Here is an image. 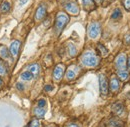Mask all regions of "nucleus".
I'll return each instance as SVG.
<instances>
[{
    "label": "nucleus",
    "instance_id": "1",
    "mask_svg": "<svg viewBox=\"0 0 130 127\" xmlns=\"http://www.w3.org/2000/svg\"><path fill=\"white\" fill-rule=\"evenodd\" d=\"M68 22H69V16L64 12H59L56 16V19H55V24H54L55 32L57 34H60Z\"/></svg>",
    "mask_w": 130,
    "mask_h": 127
},
{
    "label": "nucleus",
    "instance_id": "2",
    "mask_svg": "<svg viewBox=\"0 0 130 127\" xmlns=\"http://www.w3.org/2000/svg\"><path fill=\"white\" fill-rule=\"evenodd\" d=\"M81 61L85 66L95 67V66H97L98 62H99V58H98V56L94 52H92V51H86L82 55Z\"/></svg>",
    "mask_w": 130,
    "mask_h": 127
},
{
    "label": "nucleus",
    "instance_id": "3",
    "mask_svg": "<svg viewBox=\"0 0 130 127\" xmlns=\"http://www.w3.org/2000/svg\"><path fill=\"white\" fill-rule=\"evenodd\" d=\"M88 36L91 39H95L97 38L100 34V24L98 22H91L88 25V29H87Z\"/></svg>",
    "mask_w": 130,
    "mask_h": 127
},
{
    "label": "nucleus",
    "instance_id": "4",
    "mask_svg": "<svg viewBox=\"0 0 130 127\" xmlns=\"http://www.w3.org/2000/svg\"><path fill=\"white\" fill-rule=\"evenodd\" d=\"M99 78V87H100V93L102 95H107L108 91H109V84H108V80L107 77L104 74H100L98 76Z\"/></svg>",
    "mask_w": 130,
    "mask_h": 127
},
{
    "label": "nucleus",
    "instance_id": "5",
    "mask_svg": "<svg viewBox=\"0 0 130 127\" xmlns=\"http://www.w3.org/2000/svg\"><path fill=\"white\" fill-rule=\"evenodd\" d=\"M127 58L125 54H119L115 59V67L118 70H126L127 67Z\"/></svg>",
    "mask_w": 130,
    "mask_h": 127
},
{
    "label": "nucleus",
    "instance_id": "6",
    "mask_svg": "<svg viewBox=\"0 0 130 127\" xmlns=\"http://www.w3.org/2000/svg\"><path fill=\"white\" fill-rule=\"evenodd\" d=\"M65 10L70 13V14H73V15H77L79 13V8H78V5L73 2V1H70V2H67L65 4Z\"/></svg>",
    "mask_w": 130,
    "mask_h": 127
},
{
    "label": "nucleus",
    "instance_id": "7",
    "mask_svg": "<svg viewBox=\"0 0 130 127\" xmlns=\"http://www.w3.org/2000/svg\"><path fill=\"white\" fill-rule=\"evenodd\" d=\"M65 71V66L63 64H58L55 68H54V71H53V78L58 81L62 78L63 74H64Z\"/></svg>",
    "mask_w": 130,
    "mask_h": 127
},
{
    "label": "nucleus",
    "instance_id": "8",
    "mask_svg": "<svg viewBox=\"0 0 130 127\" xmlns=\"http://www.w3.org/2000/svg\"><path fill=\"white\" fill-rule=\"evenodd\" d=\"M46 12H47V10H46L45 4H40V5L38 6L36 12H35V20L39 21V20L43 19V18L46 16Z\"/></svg>",
    "mask_w": 130,
    "mask_h": 127
},
{
    "label": "nucleus",
    "instance_id": "9",
    "mask_svg": "<svg viewBox=\"0 0 130 127\" xmlns=\"http://www.w3.org/2000/svg\"><path fill=\"white\" fill-rule=\"evenodd\" d=\"M20 41L18 40H14L11 44H10V47H9V51H10V54L13 56V57H16L18 52H19V49H20Z\"/></svg>",
    "mask_w": 130,
    "mask_h": 127
},
{
    "label": "nucleus",
    "instance_id": "10",
    "mask_svg": "<svg viewBox=\"0 0 130 127\" xmlns=\"http://www.w3.org/2000/svg\"><path fill=\"white\" fill-rule=\"evenodd\" d=\"M111 109H112V112H113L114 114L116 116H118V115L122 114V112L124 111V105L121 102H115L112 105Z\"/></svg>",
    "mask_w": 130,
    "mask_h": 127
},
{
    "label": "nucleus",
    "instance_id": "11",
    "mask_svg": "<svg viewBox=\"0 0 130 127\" xmlns=\"http://www.w3.org/2000/svg\"><path fill=\"white\" fill-rule=\"evenodd\" d=\"M82 5L86 11H92L95 9V1L94 0H82Z\"/></svg>",
    "mask_w": 130,
    "mask_h": 127
},
{
    "label": "nucleus",
    "instance_id": "12",
    "mask_svg": "<svg viewBox=\"0 0 130 127\" xmlns=\"http://www.w3.org/2000/svg\"><path fill=\"white\" fill-rule=\"evenodd\" d=\"M119 87H120V83H119V80L117 79L116 77H112L110 80V89L112 92H116L119 90Z\"/></svg>",
    "mask_w": 130,
    "mask_h": 127
},
{
    "label": "nucleus",
    "instance_id": "13",
    "mask_svg": "<svg viewBox=\"0 0 130 127\" xmlns=\"http://www.w3.org/2000/svg\"><path fill=\"white\" fill-rule=\"evenodd\" d=\"M39 70H40V67L37 63H33L28 66V71H30L32 73L34 77H36L39 74Z\"/></svg>",
    "mask_w": 130,
    "mask_h": 127
},
{
    "label": "nucleus",
    "instance_id": "14",
    "mask_svg": "<svg viewBox=\"0 0 130 127\" xmlns=\"http://www.w3.org/2000/svg\"><path fill=\"white\" fill-rule=\"evenodd\" d=\"M109 124H110L111 127H124V125H125L124 122H123L122 120L118 119V118H112V119L110 120Z\"/></svg>",
    "mask_w": 130,
    "mask_h": 127
},
{
    "label": "nucleus",
    "instance_id": "15",
    "mask_svg": "<svg viewBox=\"0 0 130 127\" xmlns=\"http://www.w3.org/2000/svg\"><path fill=\"white\" fill-rule=\"evenodd\" d=\"M117 75H118V77H119L120 80L126 81V80L129 79V73H128V71H126V70H119V71L117 72Z\"/></svg>",
    "mask_w": 130,
    "mask_h": 127
},
{
    "label": "nucleus",
    "instance_id": "16",
    "mask_svg": "<svg viewBox=\"0 0 130 127\" xmlns=\"http://www.w3.org/2000/svg\"><path fill=\"white\" fill-rule=\"evenodd\" d=\"M7 72H8V67H7V65H6V63H5L3 60L0 59V75H1V76H5V75L7 74Z\"/></svg>",
    "mask_w": 130,
    "mask_h": 127
},
{
    "label": "nucleus",
    "instance_id": "17",
    "mask_svg": "<svg viewBox=\"0 0 130 127\" xmlns=\"http://www.w3.org/2000/svg\"><path fill=\"white\" fill-rule=\"evenodd\" d=\"M10 7H11L10 3H9L8 1H4V2L0 5V11H1L2 13H6V12H8V11L10 10Z\"/></svg>",
    "mask_w": 130,
    "mask_h": 127
},
{
    "label": "nucleus",
    "instance_id": "18",
    "mask_svg": "<svg viewBox=\"0 0 130 127\" xmlns=\"http://www.w3.org/2000/svg\"><path fill=\"white\" fill-rule=\"evenodd\" d=\"M67 50H68V54H69L71 57L75 56L76 53H77V49H76V47H75V45L72 44V43H69V44H68Z\"/></svg>",
    "mask_w": 130,
    "mask_h": 127
},
{
    "label": "nucleus",
    "instance_id": "19",
    "mask_svg": "<svg viewBox=\"0 0 130 127\" xmlns=\"http://www.w3.org/2000/svg\"><path fill=\"white\" fill-rule=\"evenodd\" d=\"M34 77L33 76V74L30 72V71H24L23 73H21V75H20V78L22 80H25V81H29V80H31Z\"/></svg>",
    "mask_w": 130,
    "mask_h": 127
},
{
    "label": "nucleus",
    "instance_id": "20",
    "mask_svg": "<svg viewBox=\"0 0 130 127\" xmlns=\"http://www.w3.org/2000/svg\"><path fill=\"white\" fill-rule=\"evenodd\" d=\"M97 48H98V51H99V53L102 55V56H107V54L109 53V51H108V49L105 47L103 44H101V43H98L97 45Z\"/></svg>",
    "mask_w": 130,
    "mask_h": 127
},
{
    "label": "nucleus",
    "instance_id": "21",
    "mask_svg": "<svg viewBox=\"0 0 130 127\" xmlns=\"http://www.w3.org/2000/svg\"><path fill=\"white\" fill-rule=\"evenodd\" d=\"M45 113H46L45 108L37 107V108H35V109H34V114H35L38 118H43V117H44V115H45Z\"/></svg>",
    "mask_w": 130,
    "mask_h": 127
},
{
    "label": "nucleus",
    "instance_id": "22",
    "mask_svg": "<svg viewBox=\"0 0 130 127\" xmlns=\"http://www.w3.org/2000/svg\"><path fill=\"white\" fill-rule=\"evenodd\" d=\"M0 55H1V57L3 58V59H7V58H9V56H10V51H9V49H7L6 47H1L0 48Z\"/></svg>",
    "mask_w": 130,
    "mask_h": 127
},
{
    "label": "nucleus",
    "instance_id": "23",
    "mask_svg": "<svg viewBox=\"0 0 130 127\" xmlns=\"http://www.w3.org/2000/svg\"><path fill=\"white\" fill-rule=\"evenodd\" d=\"M113 19H120L122 17V13H121V10L119 8H116L114 9L113 13H112V16H111Z\"/></svg>",
    "mask_w": 130,
    "mask_h": 127
},
{
    "label": "nucleus",
    "instance_id": "24",
    "mask_svg": "<svg viewBox=\"0 0 130 127\" xmlns=\"http://www.w3.org/2000/svg\"><path fill=\"white\" fill-rule=\"evenodd\" d=\"M75 76H76V74H75V72L72 70V69H68L67 70V72H66V78L68 80H72L75 78Z\"/></svg>",
    "mask_w": 130,
    "mask_h": 127
},
{
    "label": "nucleus",
    "instance_id": "25",
    "mask_svg": "<svg viewBox=\"0 0 130 127\" xmlns=\"http://www.w3.org/2000/svg\"><path fill=\"white\" fill-rule=\"evenodd\" d=\"M28 127H40V122L38 119H33L28 124Z\"/></svg>",
    "mask_w": 130,
    "mask_h": 127
},
{
    "label": "nucleus",
    "instance_id": "26",
    "mask_svg": "<svg viewBox=\"0 0 130 127\" xmlns=\"http://www.w3.org/2000/svg\"><path fill=\"white\" fill-rule=\"evenodd\" d=\"M37 107H40V108H45L46 107V100L45 99H39L37 101Z\"/></svg>",
    "mask_w": 130,
    "mask_h": 127
},
{
    "label": "nucleus",
    "instance_id": "27",
    "mask_svg": "<svg viewBox=\"0 0 130 127\" xmlns=\"http://www.w3.org/2000/svg\"><path fill=\"white\" fill-rule=\"evenodd\" d=\"M122 3L126 10L130 11V0H122Z\"/></svg>",
    "mask_w": 130,
    "mask_h": 127
},
{
    "label": "nucleus",
    "instance_id": "28",
    "mask_svg": "<svg viewBox=\"0 0 130 127\" xmlns=\"http://www.w3.org/2000/svg\"><path fill=\"white\" fill-rule=\"evenodd\" d=\"M16 87H17V89H18V90H23V89H24V86H23V84H22V83H17Z\"/></svg>",
    "mask_w": 130,
    "mask_h": 127
},
{
    "label": "nucleus",
    "instance_id": "29",
    "mask_svg": "<svg viewBox=\"0 0 130 127\" xmlns=\"http://www.w3.org/2000/svg\"><path fill=\"white\" fill-rule=\"evenodd\" d=\"M124 41H125V43H126V44L130 45V34H128V35L125 37V40H124Z\"/></svg>",
    "mask_w": 130,
    "mask_h": 127
},
{
    "label": "nucleus",
    "instance_id": "30",
    "mask_svg": "<svg viewBox=\"0 0 130 127\" xmlns=\"http://www.w3.org/2000/svg\"><path fill=\"white\" fill-rule=\"evenodd\" d=\"M44 89H45V91H51L53 89V86L52 85H46Z\"/></svg>",
    "mask_w": 130,
    "mask_h": 127
},
{
    "label": "nucleus",
    "instance_id": "31",
    "mask_svg": "<svg viewBox=\"0 0 130 127\" xmlns=\"http://www.w3.org/2000/svg\"><path fill=\"white\" fill-rule=\"evenodd\" d=\"M27 1H28V0H19V5H20V6H22V5H24Z\"/></svg>",
    "mask_w": 130,
    "mask_h": 127
},
{
    "label": "nucleus",
    "instance_id": "32",
    "mask_svg": "<svg viewBox=\"0 0 130 127\" xmlns=\"http://www.w3.org/2000/svg\"><path fill=\"white\" fill-rule=\"evenodd\" d=\"M68 127H79V126H78L77 124H75V123H72V124H70Z\"/></svg>",
    "mask_w": 130,
    "mask_h": 127
},
{
    "label": "nucleus",
    "instance_id": "33",
    "mask_svg": "<svg viewBox=\"0 0 130 127\" xmlns=\"http://www.w3.org/2000/svg\"><path fill=\"white\" fill-rule=\"evenodd\" d=\"M127 65H128V68L130 69V58L128 59V62H127Z\"/></svg>",
    "mask_w": 130,
    "mask_h": 127
},
{
    "label": "nucleus",
    "instance_id": "34",
    "mask_svg": "<svg viewBox=\"0 0 130 127\" xmlns=\"http://www.w3.org/2000/svg\"><path fill=\"white\" fill-rule=\"evenodd\" d=\"M94 1H95V2H98V3H99V2H101L102 0H94Z\"/></svg>",
    "mask_w": 130,
    "mask_h": 127
},
{
    "label": "nucleus",
    "instance_id": "35",
    "mask_svg": "<svg viewBox=\"0 0 130 127\" xmlns=\"http://www.w3.org/2000/svg\"><path fill=\"white\" fill-rule=\"evenodd\" d=\"M2 85V80H1V78H0V86Z\"/></svg>",
    "mask_w": 130,
    "mask_h": 127
},
{
    "label": "nucleus",
    "instance_id": "36",
    "mask_svg": "<svg viewBox=\"0 0 130 127\" xmlns=\"http://www.w3.org/2000/svg\"><path fill=\"white\" fill-rule=\"evenodd\" d=\"M25 127H28V125H27V126H25Z\"/></svg>",
    "mask_w": 130,
    "mask_h": 127
},
{
    "label": "nucleus",
    "instance_id": "37",
    "mask_svg": "<svg viewBox=\"0 0 130 127\" xmlns=\"http://www.w3.org/2000/svg\"><path fill=\"white\" fill-rule=\"evenodd\" d=\"M48 127H51V126H48Z\"/></svg>",
    "mask_w": 130,
    "mask_h": 127
}]
</instances>
